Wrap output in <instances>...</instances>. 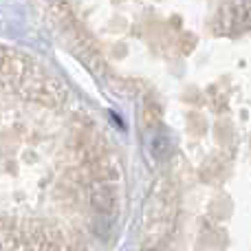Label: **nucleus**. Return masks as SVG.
I'll list each match as a JSON object with an SVG mask.
<instances>
[{"label": "nucleus", "mask_w": 251, "mask_h": 251, "mask_svg": "<svg viewBox=\"0 0 251 251\" xmlns=\"http://www.w3.org/2000/svg\"><path fill=\"white\" fill-rule=\"evenodd\" d=\"M223 26L229 33H240V31L251 26V0H231L223 11Z\"/></svg>", "instance_id": "1"}]
</instances>
